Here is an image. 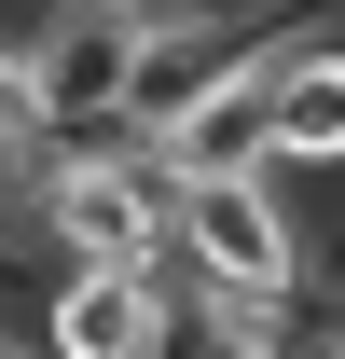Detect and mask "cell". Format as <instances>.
Segmentation results:
<instances>
[{"label": "cell", "mask_w": 345, "mask_h": 359, "mask_svg": "<svg viewBox=\"0 0 345 359\" xmlns=\"http://www.w3.org/2000/svg\"><path fill=\"white\" fill-rule=\"evenodd\" d=\"M332 359H345V304H332Z\"/></svg>", "instance_id": "obj_10"}, {"label": "cell", "mask_w": 345, "mask_h": 359, "mask_svg": "<svg viewBox=\"0 0 345 359\" xmlns=\"http://www.w3.org/2000/svg\"><path fill=\"white\" fill-rule=\"evenodd\" d=\"M28 180H42V125H28V111H14V125H0V222H14V208H28Z\"/></svg>", "instance_id": "obj_7"}, {"label": "cell", "mask_w": 345, "mask_h": 359, "mask_svg": "<svg viewBox=\"0 0 345 359\" xmlns=\"http://www.w3.org/2000/svg\"><path fill=\"white\" fill-rule=\"evenodd\" d=\"M138 14H262V0H138Z\"/></svg>", "instance_id": "obj_9"}, {"label": "cell", "mask_w": 345, "mask_h": 359, "mask_svg": "<svg viewBox=\"0 0 345 359\" xmlns=\"http://www.w3.org/2000/svg\"><path fill=\"white\" fill-rule=\"evenodd\" d=\"M138 0H42L14 28V69H28V125L42 138H83V125H125V69H138Z\"/></svg>", "instance_id": "obj_3"}, {"label": "cell", "mask_w": 345, "mask_h": 359, "mask_svg": "<svg viewBox=\"0 0 345 359\" xmlns=\"http://www.w3.org/2000/svg\"><path fill=\"white\" fill-rule=\"evenodd\" d=\"M249 69L276 97V152L345 166V28H249Z\"/></svg>", "instance_id": "obj_5"}, {"label": "cell", "mask_w": 345, "mask_h": 359, "mask_svg": "<svg viewBox=\"0 0 345 359\" xmlns=\"http://www.w3.org/2000/svg\"><path fill=\"white\" fill-rule=\"evenodd\" d=\"M152 318H166V263H55L14 332L42 359H152Z\"/></svg>", "instance_id": "obj_4"}, {"label": "cell", "mask_w": 345, "mask_h": 359, "mask_svg": "<svg viewBox=\"0 0 345 359\" xmlns=\"http://www.w3.org/2000/svg\"><path fill=\"white\" fill-rule=\"evenodd\" d=\"M166 263H194L208 290H249V304H276V290L318 276L276 152H262V166H221V180H166Z\"/></svg>", "instance_id": "obj_2"}, {"label": "cell", "mask_w": 345, "mask_h": 359, "mask_svg": "<svg viewBox=\"0 0 345 359\" xmlns=\"http://www.w3.org/2000/svg\"><path fill=\"white\" fill-rule=\"evenodd\" d=\"M28 222L55 235V263H166V152L125 138V125L42 138Z\"/></svg>", "instance_id": "obj_1"}, {"label": "cell", "mask_w": 345, "mask_h": 359, "mask_svg": "<svg viewBox=\"0 0 345 359\" xmlns=\"http://www.w3.org/2000/svg\"><path fill=\"white\" fill-rule=\"evenodd\" d=\"M152 152H166V180H221V166H262V152H276V97H262L249 42H235L208 83L180 97V125L152 138Z\"/></svg>", "instance_id": "obj_6"}, {"label": "cell", "mask_w": 345, "mask_h": 359, "mask_svg": "<svg viewBox=\"0 0 345 359\" xmlns=\"http://www.w3.org/2000/svg\"><path fill=\"white\" fill-rule=\"evenodd\" d=\"M28 111V69H14V28H0V125Z\"/></svg>", "instance_id": "obj_8"}]
</instances>
